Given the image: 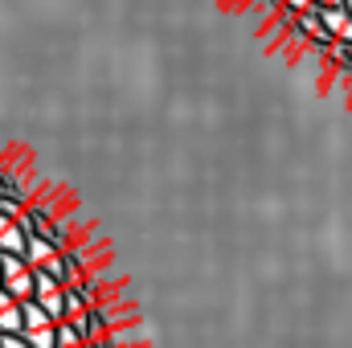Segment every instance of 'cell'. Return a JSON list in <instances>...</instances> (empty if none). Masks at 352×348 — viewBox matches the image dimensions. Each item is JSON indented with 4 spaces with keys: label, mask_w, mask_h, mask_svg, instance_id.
<instances>
[{
    "label": "cell",
    "mask_w": 352,
    "mask_h": 348,
    "mask_svg": "<svg viewBox=\"0 0 352 348\" xmlns=\"http://www.w3.org/2000/svg\"><path fill=\"white\" fill-rule=\"evenodd\" d=\"M0 287H4L12 299H21V303H29V299H33L37 270L25 262V254H0Z\"/></svg>",
    "instance_id": "6da1fadb"
},
{
    "label": "cell",
    "mask_w": 352,
    "mask_h": 348,
    "mask_svg": "<svg viewBox=\"0 0 352 348\" xmlns=\"http://www.w3.org/2000/svg\"><path fill=\"white\" fill-rule=\"evenodd\" d=\"M320 21H324V29H328V37H332V41L352 45V12L344 8V4H336V8H324V12H320Z\"/></svg>",
    "instance_id": "5b68a950"
},
{
    "label": "cell",
    "mask_w": 352,
    "mask_h": 348,
    "mask_svg": "<svg viewBox=\"0 0 352 348\" xmlns=\"http://www.w3.org/2000/svg\"><path fill=\"white\" fill-rule=\"evenodd\" d=\"M29 348H58V320L41 307V303H25V328H21Z\"/></svg>",
    "instance_id": "7a4b0ae2"
},
{
    "label": "cell",
    "mask_w": 352,
    "mask_h": 348,
    "mask_svg": "<svg viewBox=\"0 0 352 348\" xmlns=\"http://www.w3.org/2000/svg\"><path fill=\"white\" fill-rule=\"evenodd\" d=\"M0 348H29L25 336H0Z\"/></svg>",
    "instance_id": "52a82bcc"
},
{
    "label": "cell",
    "mask_w": 352,
    "mask_h": 348,
    "mask_svg": "<svg viewBox=\"0 0 352 348\" xmlns=\"http://www.w3.org/2000/svg\"><path fill=\"white\" fill-rule=\"evenodd\" d=\"M21 328H25V303L0 287V336H21Z\"/></svg>",
    "instance_id": "277c9868"
},
{
    "label": "cell",
    "mask_w": 352,
    "mask_h": 348,
    "mask_svg": "<svg viewBox=\"0 0 352 348\" xmlns=\"http://www.w3.org/2000/svg\"><path fill=\"white\" fill-rule=\"evenodd\" d=\"M33 303H41L54 320H66V287L54 279V274H45V270H37V287H33Z\"/></svg>",
    "instance_id": "3957f363"
},
{
    "label": "cell",
    "mask_w": 352,
    "mask_h": 348,
    "mask_svg": "<svg viewBox=\"0 0 352 348\" xmlns=\"http://www.w3.org/2000/svg\"><path fill=\"white\" fill-rule=\"evenodd\" d=\"M311 4H316V8L324 12V8H336V4H344V0H311Z\"/></svg>",
    "instance_id": "ba28073f"
},
{
    "label": "cell",
    "mask_w": 352,
    "mask_h": 348,
    "mask_svg": "<svg viewBox=\"0 0 352 348\" xmlns=\"http://www.w3.org/2000/svg\"><path fill=\"white\" fill-rule=\"evenodd\" d=\"M344 8H349V12H352V0H344Z\"/></svg>",
    "instance_id": "9c48e42d"
},
{
    "label": "cell",
    "mask_w": 352,
    "mask_h": 348,
    "mask_svg": "<svg viewBox=\"0 0 352 348\" xmlns=\"http://www.w3.org/2000/svg\"><path fill=\"white\" fill-rule=\"evenodd\" d=\"M25 246H29L25 226H21L16 217L0 213V254H25Z\"/></svg>",
    "instance_id": "8992f818"
}]
</instances>
